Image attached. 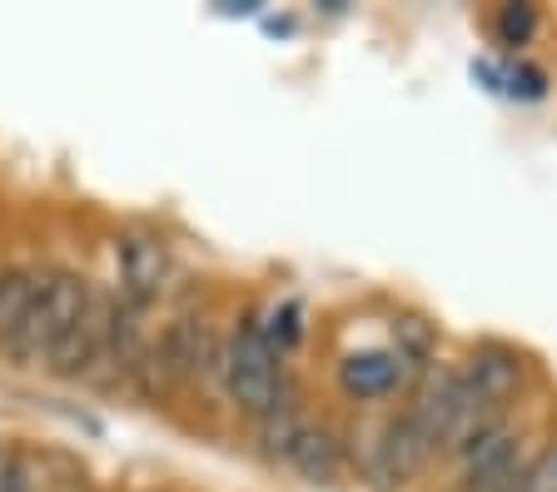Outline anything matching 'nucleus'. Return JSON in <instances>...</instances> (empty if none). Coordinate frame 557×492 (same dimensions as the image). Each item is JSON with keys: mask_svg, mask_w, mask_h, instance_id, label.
<instances>
[{"mask_svg": "<svg viewBox=\"0 0 557 492\" xmlns=\"http://www.w3.org/2000/svg\"><path fill=\"white\" fill-rule=\"evenodd\" d=\"M220 368H224V388H230V399L239 403L249 418H269L278 413V393H284V353L264 339V328L255 318H244L234 324L230 343L220 353Z\"/></svg>", "mask_w": 557, "mask_h": 492, "instance_id": "1", "label": "nucleus"}, {"mask_svg": "<svg viewBox=\"0 0 557 492\" xmlns=\"http://www.w3.org/2000/svg\"><path fill=\"white\" fill-rule=\"evenodd\" d=\"M522 438L512 422H483L463 447H458V488L463 492H508L522 472Z\"/></svg>", "mask_w": 557, "mask_h": 492, "instance_id": "2", "label": "nucleus"}, {"mask_svg": "<svg viewBox=\"0 0 557 492\" xmlns=\"http://www.w3.org/2000/svg\"><path fill=\"white\" fill-rule=\"evenodd\" d=\"M264 438L274 447V457H284L289 468H299L304 478H329L338 468V447L329 433L309 428L304 418H294L289 408H278L264 418Z\"/></svg>", "mask_w": 557, "mask_h": 492, "instance_id": "3", "label": "nucleus"}, {"mask_svg": "<svg viewBox=\"0 0 557 492\" xmlns=\"http://www.w3.org/2000/svg\"><path fill=\"white\" fill-rule=\"evenodd\" d=\"M404 364H408L404 353H388V349L348 353L338 364V383H344L348 399H388L404 383Z\"/></svg>", "mask_w": 557, "mask_h": 492, "instance_id": "4", "label": "nucleus"}, {"mask_svg": "<svg viewBox=\"0 0 557 492\" xmlns=\"http://www.w3.org/2000/svg\"><path fill=\"white\" fill-rule=\"evenodd\" d=\"M518 378H522V364L512 358L508 349H498V343L478 349L473 364L463 368V383H468V393L478 399V408H483V413L498 408V403L508 399L512 388H518Z\"/></svg>", "mask_w": 557, "mask_h": 492, "instance_id": "5", "label": "nucleus"}, {"mask_svg": "<svg viewBox=\"0 0 557 492\" xmlns=\"http://www.w3.org/2000/svg\"><path fill=\"white\" fill-rule=\"evenodd\" d=\"M115 254H120V264H125V289L154 293V283H160V274H164V249L154 244V239H125Z\"/></svg>", "mask_w": 557, "mask_h": 492, "instance_id": "6", "label": "nucleus"}, {"mask_svg": "<svg viewBox=\"0 0 557 492\" xmlns=\"http://www.w3.org/2000/svg\"><path fill=\"white\" fill-rule=\"evenodd\" d=\"M30 289H35V274H25V269L0 274V349H11L15 328H21V314H25V304H30Z\"/></svg>", "mask_w": 557, "mask_h": 492, "instance_id": "7", "label": "nucleus"}, {"mask_svg": "<svg viewBox=\"0 0 557 492\" xmlns=\"http://www.w3.org/2000/svg\"><path fill=\"white\" fill-rule=\"evenodd\" d=\"M508 492H557V443H547L533 463H522L518 482Z\"/></svg>", "mask_w": 557, "mask_h": 492, "instance_id": "8", "label": "nucleus"}, {"mask_svg": "<svg viewBox=\"0 0 557 492\" xmlns=\"http://www.w3.org/2000/svg\"><path fill=\"white\" fill-rule=\"evenodd\" d=\"M537 30V15L533 5H508V11L498 15V36L503 46H528V36Z\"/></svg>", "mask_w": 557, "mask_h": 492, "instance_id": "9", "label": "nucleus"}]
</instances>
